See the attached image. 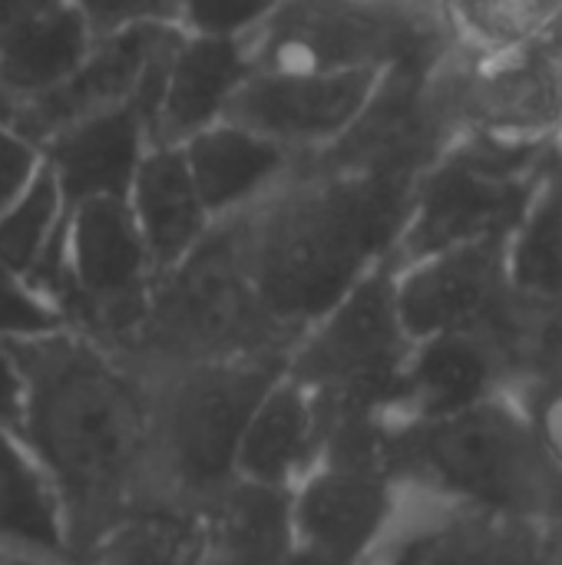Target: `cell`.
I'll return each mask as SVG.
<instances>
[{
  "instance_id": "cell-34",
  "label": "cell",
  "mask_w": 562,
  "mask_h": 565,
  "mask_svg": "<svg viewBox=\"0 0 562 565\" xmlns=\"http://www.w3.org/2000/svg\"><path fill=\"white\" fill-rule=\"evenodd\" d=\"M547 565H562V526L547 530Z\"/></svg>"
},
{
  "instance_id": "cell-16",
  "label": "cell",
  "mask_w": 562,
  "mask_h": 565,
  "mask_svg": "<svg viewBox=\"0 0 562 565\" xmlns=\"http://www.w3.org/2000/svg\"><path fill=\"white\" fill-rule=\"evenodd\" d=\"M500 394H513V384L507 361L490 338L474 331L431 334L411 348L401 417H450Z\"/></svg>"
},
{
  "instance_id": "cell-24",
  "label": "cell",
  "mask_w": 562,
  "mask_h": 565,
  "mask_svg": "<svg viewBox=\"0 0 562 565\" xmlns=\"http://www.w3.org/2000/svg\"><path fill=\"white\" fill-rule=\"evenodd\" d=\"M507 275L517 295L562 301V179L550 166L520 222L507 235Z\"/></svg>"
},
{
  "instance_id": "cell-6",
  "label": "cell",
  "mask_w": 562,
  "mask_h": 565,
  "mask_svg": "<svg viewBox=\"0 0 562 565\" xmlns=\"http://www.w3.org/2000/svg\"><path fill=\"white\" fill-rule=\"evenodd\" d=\"M527 139L487 132L437 152L417 175L407 222L391 265L441 248L507 238L543 182V162Z\"/></svg>"
},
{
  "instance_id": "cell-30",
  "label": "cell",
  "mask_w": 562,
  "mask_h": 565,
  "mask_svg": "<svg viewBox=\"0 0 562 565\" xmlns=\"http://www.w3.org/2000/svg\"><path fill=\"white\" fill-rule=\"evenodd\" d=\"M93 36L139 23H176V0H79Z\"/></svg>"
},
{
  "instance_id": "cell-9",
  "label": "cell",
  "mask_w": 562,
  "mask_h": 565,
  "mask_svg": "<svg viewBox=\"0 0 562 565\" xmlns=\"http://www.w3.org/2000/svg\"><path fill=\"white\" fill-rule=\"evenodd\" d=\"M391 70H252L225 119L285 146L295 159L341 142Z\"/></svg>"
},
{
  "instance_id": "cell-20",
  "label": "cell",
  "mask_w": 562,
  "mask_h": 565,
  "mask_svg": "<svg viewBox=\"0 0 562 565\" xmlns=\"http://www.w3.org/2000/svg\"><path fill=\"white\" fill-rule=\"evenodd\" d=\"M202 513V565H278L295 546L291 490L232 480Z\"/></svg>"
},
{
  "instance_id": "cell-32",
  "label": "cell",
  "mask_w": 562,
  "mask_h": 565,
  "mask_svg": "<svg viewBox=\"0 0 562 565\" xmlns=\"http://www.w3.org/2000/svg\"><path fill=\"white\" fill-rule=\"evenodd\" d=\"M23 407H26L23 371H20L17 358L10 354V348L0 341V427L10 430L13 437H17L20 420H23Z\"/></svg>"
},
{
  "instance_id": "cell-23",
  "label": "cell",
  "mask_w": 562,
  "mask_h": 565,
  "mask_svg": "<svg viewBox=\"0 0 562 565\" xmlns=\"http://www.w3.org/2000/svg\"><path fill=\"white\" fill-rule=\"evenodd\" d=\"M79 565H202V513L179 500L142 507Z\"/></svg>"
},
{
  "instance_id": "cell-17",
  "label": "cell",
  "mask_w": 562,
  "mask_h": 565,
  "mask_svg": "<svg viewBox=\"0 0 562 565\" xmlns=\"http://www.w3.org/2000/svg\"><path fill=\"white\" fill-rule=\"evenodd\" d=\"M179 149L212 222L235 218L262 202L295 166V156L285 146L232 119L205 126Z\"/></svg>"
},
{
  "instance_id": "cell-4",
  "label": "cell",
  "mask_w": 562,
  "mask_h": 565,
  "mask_svg": "<svg viewBox=\"0 0 562 565\" xmlns=\"http://www.w3.org/2000/svg\"><path fill=\"white\" fill-rule=\"evenodd\" d=\"M295 338L262 308L238 255L235 222L212 232L169 271L152 281L146 315L119 351L142 371L192 361L291 351Z\"/></svg>"
},
{
  "instance_id": "cell-1",
  "label": "cell",
  "mask_w": 562,
  "mask_h": 565,
  "mask_svg": "<svg viewBox=\"0 0 562 565\" xmlns=\"http://www.w3.org/2000/svg\"><path fill=\"white\" fill-rule=\"evenodd\" d=\"M26 381L17 440L43 473L70 565L142 507L162 503L149 377L76 328L3 341Z\"/></svg>"
},
{
  "instance_id": "cell-10",
  "label": "cell",
  "mask_w": 562,
  "mask_h": 565,
  "mask_svg": "<svg viewBox=\"0 0 562 565\" xmlns=\"http://www.w3.org/2000/svg\"><path fill=\"white\" fill-rule=\"evenodd\" d=\"M394 298L411 341L447 331L487 338L513 301L507 238L467 242L394 265Z\"/></svg>"
},
{
  "instance_id": "cell-28",
  "label": "cell",
  "mask_w": 562,
  "mask_h": 565,
  "mask_svg": "<svg viewBox=\"0 0 562 565\" xmlns=\"http://www.w3.org/2000/svg\"><path fill=\"white\" fill-rule=\"evenodd\" d=\"M66 328L63 315L10 265L0 262V341H20Z\"/></svg>"
},
{
  "instance_id": "cell-5",
  "label": "cell",
  "mask_w": 562,
  "mask_h": 565,
  "mask_svg": "<svg viewBox=\"0 0 562 565\" xmlns=\"http://www.w3.org/2000/svg\"><path fill=\"white\" fill-rule=\"evenodd\" d=\"M285 367L288 351L146 371L152 394L156 470L166 500L199 507L238 480L235 457L242 434Z\"/></svg>"
},
{
  "instance_id": "cell-13",
  "label": "cell",
  "mask_w": 562,
  "mask_h": 565,
  "mask_svg": "<svg viewBox=\"0 0 562 565\" xmlns=\"http://www.w3.org/2000/svg\"><path fill=\"white\" fill-rule=\"evenodd\" d=\"M172 50V46H169ZM166 50V56H169ZM166 56L149 73L136 99L96 113L56 136L43 149V162L53 172L66 209L86 199H126L136 179V169L152 146V113L159 99Z\"/></svg>"
},
{
  "instance_id": "cell-19",
  "label": "cell",
  "mask_w": 562,
  "mask_h": 565,
  "mask_svg": "<svg viewBox=\"0 0 562 565\" xmlns=\"http://www.w3.org/2000/svg\"><path fill=\"white\" fill-rule=\"evenodd\" d=\"M321 454V427L311 394L282 374L258 401L235 457V477L262 487L295 490Z\"/></svg>"
},
{
  "instance_id": "cell-27",
  "label": "cell",
  "mask_w": 562,
  "mask_h": 565,
  "mask_svg": "<svg viewBox=\"0 0 562 565\" xmlns=\"http://www.w3.org/2000/svg\"><path fill=\"white\" fill-rule=\"evenodd\" d=\"M285 0H176V26L205 36H255Z\"/></svg>"
},
{
  "instance_id": "cell-11",
  "label": "cell",
  "mask_w": 562,
  "mask_h": 565,
  "mask_svg": "<svg viewBox=\"0 0 562 565\" xmlns=\"http://www.w3.org/2000/svg\"><path fill=\"white\" fill-rule=\"evenodd\" d=\"M176 36V23H139L96 36L86 56L63 79L23 103L0 106V116L43 146L70 126L136 99Z\"/></svg>"
},
{
  "instance_id": "cell-8",
  "label": "cell",
  "mask_w": 562,
  "mask_h": 565,
  "mask_svg": "<svg viewBox=\"0 0 562 565\" xmlns=\"http://www.w3.org/2000/svg\"><path fill=\"white\" fill-rule=\"evenodd\" d=\"M417 23L401 0H285L248 36L255 70L421 66Z\"/></svg>"
},
{
  "instance_id": "cell-35",
  "label": "cell",
  "mask_w": 562,
  "mask_h": 565,
  "mask_svg": "<svg viewBox=\"0 0 562 565\" xmlns=\"http://www.w3.org/2000/svg\"><path fill=\"white\" fill-rule=\"evenodd\" d=\"M0 565H50V563H36V559H0Z\"/></svg>"
},
{
  "instance_id": "cell-37",
  "label": "cell",
  "mask_w": 562,
  "mask_h": 565,
  "mask_svg": "<svg viewBox=\"0 0 562 565\" xmlns=\"http://www.w3.org/2000/svg\"><path fill=\"white\" fill-rule=\"evenodd\" d=\"M560 526H562V523H560ZM550 530H553V526H550Z\"/></svg>"
},
{
  "instance_id": "cell-12",
  "label": "cell",
  "mask_w": 562,
  "mask_h": 565,
  "mask_svg": "<svg viewBox=\"0 0 562 565\" xmlns=\"http://www.w3.org/2000/svg\"><path fill=\"white\" fill-rule=\"evenodd\" d=\"M404 493L381 470L318 463L291 490L295 543L344 565H374Z\"/></svg>"
},
{
  "instance_id": "cell-36",
  "label": "cell",
  "mask_w": 562,
  "mask_h": 565,
  "mask_svg": "<svg viewBox=\"0 0 562 565\" xmlns=\"http://www.w3.org/2000/svg\"><path fill=\"white\" fill-rule=\"evenodd\" d=\"M560 179H562V162H560Z\"/></svg>"
},
{
  "instance_id": "cell-2",
  "label": "cell",
  "mask_w": 562,
  "mask_h": 565,
  "mask_svg": "<svg viewBox=\"0 0 562 565\" xmlns=\"http://www.w3.org/2000/svg\"><path fill=\"white\" fill-rule=\"evenodd\" d=\"M421 169L295 159L285 182L232 218L252 288L282 331L298 341L368 271L391 262Z\"/></svg>"
},
{
  "instance_id": "cell-14",
  "label": "cell",
  "mask_w": 562,
  "mask_h": 565,
  "mask_svg": "<svg viewBox=\"0 0 562 565\" xmlns=\"http://www.w3.org/2000/svg\"><path fill=\"white\" fill-rule=\"evenodd\" d=\"M255 70L248 40L182 33L176 36L152 113V146H182L205 126L225 119L235 93Z\"/></svg>"
},
{
  "instance_id": "cell-7",
  "label": "cell",
  "mask_w": 562,
  "mask_h": 565,
  "mask_svg": "<svg viewBox=\"0 0 562 565\" xmlns=\"http://www.w3.org/2000/svg\"><path fill=\"white\" fill-rule=\"evenodd\" d=\"M411 334L394 298V265L381 262L331 311L298 334L285 374L321 411H378L401 417Z\"/></svg>"
},
{
  "instance_id": "cell-15",
  "label": "cell",
  "mask_w": 562,
  "mask_h": 565,
  "mask_svg": "<svg viewBox=\"0 0 562 565\" xmlns=\"http://www.w3.org/2000/svg\"><path fill=\"white\" fill-rule=\"evenodd\" d=\"M93 40L79 0H0V106L63 79Z\"/></svg>"
},
{
  "instance_id": "cell-29",
  "label": "cell",
  "mask_w": 562,
  "mask_h": 565,
  "mask_svg": "<svg viewBox=\"0 0 562 565\" xmlns=\"http://www.w3.org/2000/svg\"><path fill=\"white\" fill-rule=\"evenodd\" d=\"M530 420V430L550 460V467L562 477V384H540L513 394Z\"/></svg>"
},
{
  "instance_id": "cell-21",
  "label": "cell",
  "mask_w": 562,
  "mask_h": 565,
  "mask_svg": "<svg viewBox=\"0 0 562 565\" xmlns=\"http://www.w3.org/2000/svg\"><path fill=\"white\" fill-rule=\"evenodd\" d=\"M384 565H547V530L464 510H437V520L401 540Z\"/></svg>"
},
{
  "instance_id": "cell-31",
  "label": "cell",
  "mask_w": 562,
  "mask_h": 565,
  "mask_svg": "<svg viewBox=\"0 0 562 565\" xmlns=\"http://www.w3.org/2000/svg\"><path fill=\"white\" fill-rule=\"evenodd\" d=\"M43 169V149L0 116V209L13 202Z\"/></svg>"
},
{
  "instance_id": "cell-22",
  "label": "cell",
  "mask_w": 562,
  "mask_h": 565,
  "mask_svg": "<svg viewBox=\"0 0 562 565\" xmlns=\"http://www.w3.org/2000/svg\"><path fill=\"white\" fill-rule=\"evenodd\" d=\"M0 559L70 565L56 500L26 447L0 427Z\"/></svg>"
},
{
  "instance_id": "cell-33",
  "label": "cell",
  "mask_w": 562,
  "mask_h": 565,
  "mask_svg": "<svg viewBox=\"0 0 562 565\" xmlns=\"http://www.w3.org/2000/svg\"><path fill=\"white\" fill-rule=\"evenodd\" d=\"M278 565H344V563H338V559H331V556H325V553H318V550H311V546L295 543V546L288 550V556H285Z\"/></svg>"
},
{
  "instance_id": "cell-18",
  "label": "cell",
  "mask_w": 562,
  "mask_h": 565,
  "mask_svg": "<svg viewBox=\"0 0 562 565\" xmlns=\"http://www.w3.org/2000/svg\"><path fill=\"white\" fill-rule=\"evenodd\" d=\"M126 205L149 252L156 278L179 265L215 225L199 199L182 149L166 142L146 149Z\"/></svg>"
},
{
  "instance_id": "cell-3",
  "label": "cell",
  "mask_w": 562,
  "mask_h": 565,
  "mask_svg": "<svg viewBox=\"0 0 562 565\" xmlns=\"http://www.w3.org/2000/svg\"><path fill=\"white\" fill-rule=\"evenodd\" d=\"M388 473L404 497H424L437 510L540 530L562 523V477L543 457L513 394L450 417H397L388 440Z\"/></svg>"
},
{
  "instance_id": "cell-26",
  "label": "cell",
  "mask_w": 562,
  "mask_h": 565,
  "mask_svg": "<svg viewBox=\"0 0 562 565\" xmlns=\"http://www.w3.org/2000/svg\"><path fill=\"white\" fill-rule=\"evenodd\" d=\"M444 7L484 53H517L562 17V0H444Z\"/></svg>"
},
{
  "instance_id": "cell-25",
  "label": "cell",
  "mask_w": 562,
  "mask_h": 565,
  "mask_svg": "<svg viewBox=\"0 0 562 565\" xmlns=\"http://www.w3.org/2000/svg\"><path fill=\"white\" fill-rule=\"evenodd\" d=\"M63 215H66L63 192L43 162L33 182L0 209V262L26 278L56 242Z\"/></svg>"
}]
</instances>
